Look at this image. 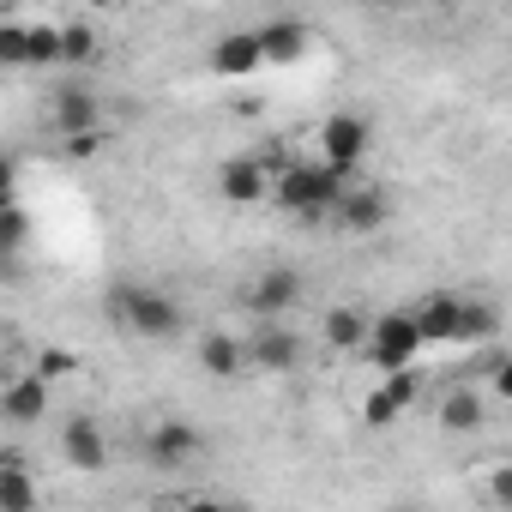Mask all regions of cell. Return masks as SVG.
Returning a JSON list of instances; mask_svg holds the SVG:
<instances>
[{"instance_id": "484cf974", "label": "cell", "mask_w": 512, "mask_h": 512, "mask_svg": "<svg viewBox=\"0 0 512 512\" xmlns=\"http://www.w3.org/2000/svg\"><path fill=\"white\" fill-rule=\"evenodd\" d=\"M13 193H19V163H13L7 151H0V211H7V205H19Z\"/></svg>"}, {"instance_id": "7c38bea8", "label": "cell", "mask_w": 512, "mask_h": 512, "mask_svg": "<svg viewBox=\"0 0 512 512\" xmlns=\"http://www.w3.org/2000/svg\"><path fill=\"white\" fill-rule=\"evenodd\" d=\"M61 452H67V464H79V470H103V464H109V440H103V428H97L91 416H73V422L61 428Z\"/></svg>"}, {"instance_id": "e0dca14e", "label": "cell", "mask_w": 512, "mask_h": 512, "mask_svg": "<svg viewBox=\"0 0 512 512\" xmlns=\"http://www.w3.org/2000/svg\"><path fill=\"white\" fill-rule=\"evenodd\" d=\"M55 127L67 133V139H79V133H97V97L91 91H55Z\"/></svg>"}, {"instance_id": "d6986e66", "label": "cell", "mask_w": 512, "mask_h": 512, "mask_svg": "<svg viewBox=\"0 0 512 512\" xmlns=\"http://www.w3.org/2000/svg\"><path fill=\"white\" fill-rule=\"evenodd\" d=\"M482 392L476 386H458V392H446V404H440V428L446 434H464V428H482Z\"/></svg>"}, {"instance_id": "3957f363", "label": "cell", "mask_w": 512, "mask_h": 512, "mask_svg": "<svg viewBox=\"0 0 512 512\" xmlns=\"http://www.w3.org/2000/svg\"><path fill=\"white\" fill-rule=\"evenodd\" d=\"M368 145H374V121L368 115H332L326 127H320V163L332 169V175H356L362 169V157H368Z\"/></svg>"}, {"instance_id": "30bf717a", "label": "cell", "mask_w": 512, "mask_h": 512, "mask_svg": "<svg viewBox=\"0 0 512 512\" xmlns=\"http://www.w3.org/2000/svg\"><path fill=\"white\" fill-rule=\"evenodd\" d=\"M145 452H151L157 470H181V464H193V452H199V428H187V422H157V428L145 434Z\"/></svg>"}, {"instance_id": "8992f818", "label": "cell", "mask_w": 512, "mask_h": 512, "mask_svg": "<svg viewBox=\"0 0 512 512\" xmlns=\"http://www.w3.org/2000/svg\"><path fill=\"white\" fill-rule=\"evenodd\" d=\"M416 392H422V386H416V368H398V374H386V380L368 392V410H362V416H368V428H392V422H398V416L416 404Z\"/></svg>"}, {"instance_id": "f1b7e54d", "label": "cell", "mask_w": 512, "mask_h": 512, "mask_svg": "<svg viewBox=\"0 0 512 512\" xmlns=\"http://www.w3.org/2000/svg\"><path fill=\"white\" fill-rule=\"evenodd\" d=\"M494 500H512V470H494Z\"/></svg>"}, {"instance_id": "ba28073f", "label": "cell", "mask_w": 512, "mask_h": 512, "mask_svg": "<svg viewBox=\"0 0 512 512\" xmlns=\"http://www.w3.org/2000/svg\"><path fill=\"white\" fill-rule=\"evenodd\" d=\"M296 296H302V278H296L290 266H272V272H260V278H253V290H247V308L260 314V320H278L284 308H296Z\"/></svg>"}, {"instance_id": "5b68a950", "label": "cell", "mask_w": 512, "mask_h": 512, "mask_svg": "<svg viewBox=\"0 0 512 512\" xmlns=\"http://www.w3.org/2000/svg\"><path fill=\"white\" fill-rule=\"evenodd\" d=\"M241 350H247L253 368H266V374H296V362H302V338L290 326H278V320H260L253 338H241Z\"/></svg>"}, {"instance_id": "9c48e42d", "label": "cell", "mask_w": 512, "mask_h": 512, "mask_svg": "<svg viewBox=\"0 0 512 512\" xmlns=\"http://www.w3.org/2000/svg\"><path fill=\"white\" fill-rule=\"evenodd\" d=\"M458 320H464L458 296H428L422 308H410V326L422 344H458Z\"/></svg>"}, {"instance_id": "8fae6325", "label": "cell", "mask_w": 512, "mask_h": 512, "mask_svg": "<svg viewBox=\"0 0 512 512\" xmlns=\"http://www.w3.org/2000/svg\"><path fill=\"white\" fill-rule=\"evenodd\" d=\"M332 217L350 229V235H374L386 223V193L380 187H344V199L332 205Z\"/></svg>"}, {"instance_id": "6da1fadb", "label": "cell", "mask_w": 512, "mask_h": 512, "mask_svg": "<svg viewBox=\"0 0 512 512\" xmlns=\"http://www.w3.org/2000/svg\"><path fill=\"white\" fill-rule=\"evenodd\" d=\"M344 175H332L326 163H290L278 181H272V199L296 217H332V205L344 199Z\"/></svg>"}, {"instance_id": "5bb4252c", "label": "cell", "mask_w": 512, "mask_h": 512, "mask_svg": "<svg viewBox=\"0 0 512 512\" xmlns=\"http://www.w3.org/2000/svg\"><path fill=\"white\" fill-rule=\"evenodd\" d=\"M0 416H7L13 428H31V422H43V416H49V386H43L37 374L13 380L7 392H0Z\"/></svg>"}, {"instance_id": "cb8c5ba5", "label": "cell", "mask_w": 512, "mask_h": 512, "mask_svg": "<svg viewBox=\"0 0 512 512\" xmlns=\"http://www.w3.org/2000/svg\"><path fill=\"white\" fill-rule=\"evenodd\" d=\"M25 241H31V217L19 205H7V211H0V253H19Z\"/></svg>"}, {"instance_id": "52a82bcc", "label": "cell", "mask_w": 512, "mask_h": 512, "mask_svg": "<svg viewBox=\"0 0 512 512\" xmlns=\"http://www.w3.org/2000/svg\"><path fill=\"white\" fill-rule=\"evenodd\" d=\"M217 193H223L229 205H260V199L272 193V175H266L260 157H229V163L217 169Z\"/></svg>"}, {"instance_id": "f546056e", "label": "cell", "mask_w": 512, "mask_h": 512, "mask_svg": "<svg viewBox=\"0 0 512 512\" xmlns=\"http://www.w3.org/2000/svg\"><path fill=\"white\" fill-rule=\"evenodd\" d=\"M187 512H235V506H223V500H193Z\"/></svg>"}, {"instance_id": "9a60e30c", "label": "cell", "mask_w": 512, "mask_h": 512, "mask_svg": "<svg viewBox=\"0 0 512 512\" xmlns=\"http://www.w3.org/2000/svg\"><path fill=\"white\" fill-rule=\"evenodd\" d=\"M253 43H260V61H302L308 55V43H314V31L302 25V19H278V25H266V31H253Z\"/></svg>"}, {"instance_id": "ac0fdd59", "label": "cell", "mask_w": 512, "mask_h": 512, "mask_svg": "<svg viewBox=\"0 0 512 512\" xmlns=\"http://www.w3.org/2000/svg\"><path fill=\"white\" fill-rule=\"evenodd\" d=\"M43 494H37V476L25 464H0V512H37Z\"/></svg>"}, {"instance_id": "ffe728a7", "label": "cell", "mask_w": 512, "mask_h": 512, "mask_svg": "<svg viewBox=\"0 0 512 512\" xmlns=\"http://www.w3.org/2000/svg\"><path fill=\"white\" fill-rule=\"evenodd\" d=\"M326 344H332V350H362V344H368V314L332 308V314H326Z\"/></svg>"}, {"instance_id": "7a4b0ae2", "label": "cell", "mask_w": 512, "mask_h": 512, "mask_svg": "<svg viewBox=\"0 0 512 512\" xmlns=\"http://www.w3.org/2000/svg\"><path fill=\"white\" fill-rule=\"evenodd\" d=\"M115 308H121V320L133 326V338L169 344V338H181V332H187V314H181V302H175V296H163V290L127 284V290L115 296Z\"/></svg>"}, {"instance_id": "2e32d148", "label": "cell", "mask_w": 512, "mask_h": 512, "mask_svg": "<svg viewBox=\"0 0 512 512\" xmlns=\"http://www.w3.org/2000/svg\"><path fill=\"white\" fill-rule=\"evenodd\" d=\"M199 368H205L211 380H235V374L247 368L241 338H229V332H205V338H199Z\"/></svg>"}, {"instance_id": "4316f807", "label": "cell", "mask_w": 512, "mask_h": 512, "mask_svg": "<svg viewBox=\"0 0 512 512\" xmlns=\"http://www.w3.org/2000/svg\"><path fill=\"white\" fill-rule=\"evenodd\" d=\"M488 380H494V392H500V398H512V362H506V356H494V362H488Z\"/></svg>"}, {"instance_id": "83f0119b", "label": "cell", "mask_w": 512, "mask_h": 512, "mask_svg": "<svg viewBox=\"0 0 512 512\" xmlns=\"http://www.w3.org/2000/svg\"><path fill=\"white\" fill-rule=\"evenodd\" d=\"M97 145H103V133H79V139H67V151H73V157H91Z\"/></svg>"}, {"instance_id": "603a6c76", "label": "cell", "mask_w": 512, "mask_h": 512, "mask_svg": "<svg viewBox=\"0 0 512 512\" xmlns=\"http://www.w3.org/2000/svg\"><path fill=\"white\" fill-rule=\"evenodd\" d=\"M0 67H31V25H0Z\"/></svg>"}, {"instance_id": "277c9868", "label": "cell", "mask_w": 512, "mask_h": 512, "mask_svg": "<svg viewBox=\"0 0 512 512\" xmlns=\"http://www.w3.org/2000/svg\"><path fill=\"white\" fill-rule=\"evenodd\" d=\"M368 362L374 368H386V374H398V368H416V356H422V338H416V326H410V308H398V314H380L374 326H368Z\"/></svg>"}, {"instance_id": "7402d4cb", "label": "cell", "mask_w": 512, "mask_h": 512, "mask_svg": "<svg viewBox=\"0 0 512 512\" xmlns=\"http://www.w3.org/2000/svg\"><path fill=\"white\" fill-rule=\"evenodd\" d=\"M500 332V314L488 302H464V320H458V344H482Z\"/></svg>"}, {"instance_id": "44dd1931", "label": "cell", "mask_w": 512, "mask_h": 512, "mask_svg": "<svg viewBox=\"0 0 512 512\" xmlns=\"http://www.w3.org/2000/svg\"><path fill=\"white\" fill-rule=\"evenodd\" d=\"M55 31H61V61L85 67V61L97 55V31H91L85 19H73V25H55Z\"/></svg>"}, {"instance_id": "d4e9b609", "label": "cell", "mask_w": 512, "mask_h": 512, "mask_svg": "<svg viewBox=\"0 0 512 512\" xmlns=\"http://www.w3.org/2000/svg\"><path fill=\"white\" fill-rule=\"evenodd\" d=\"M61 61V31L55 25H31V67H55Z\"/></svg>"}, {"instance_id": "4fadbf2b", "label": "cell", "mask_w": 512, "mask_h": 512, "mask_svg": "<svg viewBox=\"0 0 512 512\" xmlns=\"http://www.w3.org/2000/svg\"><path fill=\"white\" fill-rule=\"evenodd\" d=\"M260 67H266V61H260L253 31H229V37L211 43V73H223V79H247V73H260Z\"/></svg>"}]
</instances>
